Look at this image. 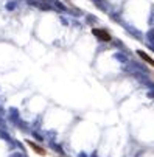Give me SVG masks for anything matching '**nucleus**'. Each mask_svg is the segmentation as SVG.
Wrapping results in <instances>:
<instances>
[{
	"label": "nucleus",
	"mask_w": 154,
	"mask_h": 157,
	"mask_svg": "<svg viewBox=\"0 0 154 157\" xmlns=\"http://www.w3.org/2000/svg\"><path fill=\"white\" fill-rule=\"evenodd\" d=\"M92 33H94V36H95L97 39H100V40H103V42H109V40L112 39V36L109 34L106 30H103V28H94Z\"/></svg>",
	"instance_id": "obj_1"
},
{
	"label": "nucleus",
	"mask_w": 154,
	"mask_h": 157,
	"mask_svg": "<svg viewBox=\"0 0 154 157\" xmlns=\"http://www.w3.org/2000/svg\"><path fill=\"white\" fill-rule=\"evenodd\" d=\"M27 145L36 152V154H39V155H47V151L44 149V148H40L39 145H36L34 142H31V140H27Z\"/></svg>",
	"instance_id": "obj_2"
},
{
	"label": "nucleus",
	"mask_w": 154,
	"mask_h": 157,
	"mask_svg": "<svg viewBox=\"0 0 154 157\" xmlns=\"http://www.w3.org/2000/svg\"><path fill=\"white\" fill-rule=\"evenodd\" d=\"M137 55H139V56H140L145 62H148L149 65H152V67H154V59H152L149 55H146V53H145V52H142V50H139V52H137Z\"/></svg>",
	"instance_id": "obj_3"
}]
</instances>
